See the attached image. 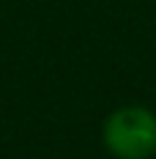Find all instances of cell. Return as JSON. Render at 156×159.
<instances>
[{
  "instance_id": "6da1fadb",
  "label": "cell",
  "mask_w": 156,
  "mask_h": 159,
  "mask_svg": "<svg viewBox=\"0 0 156 159\" xmlns=\"http://www.w3.org/2000/svg\"><path fill=\"white\" fill-rule=\"evenodd\" d=\"M104 146L117 159H151L156 154V112L120 107L104 120Z\"/></svg>"
}]
</instances>
